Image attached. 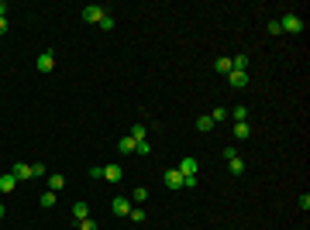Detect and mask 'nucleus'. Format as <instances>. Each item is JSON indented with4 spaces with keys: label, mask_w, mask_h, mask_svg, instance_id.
I'll use <instances>...</instances> for the list:
<instances>
[{
    "label": "nucleus",
    "mask_w": 310,
    "mask_h": 230,
    "mask_svg": "<svg viewBox=\"0 0 310 230\" xmlns=\"http://www.w3.org/2000/svg\"><path fill=\"white\" fill-rule=\"evenodd\" d=\"M14 185H17L14 175H0V193H14Z\"/></svg>",
    "instance_id": "obj_10"
},
{
    "label": "nucleus",
    "mask_w": 310,
    "mask_h": 230,
    "mask_svg": "<svg viewBox=\"0 0 310 230\" xmlns=\"http://www.w3.org/2000/svg\"><path fill=\"white\" fill-rule=\"evenodd\" d=\"M279 31H286V34H300V31H303V21H300L296 14H286V17L279 21Z\"/></svg>",
    "instance_id": "obj_1"
},
{
    "label": "nucleus",
    "mask_w": 310,
    "mask_h": 230,
    "mask_svg": "<svg viewBox=\"0 0 310 230\" xmlns=\"http://www.w3.org/2000/svg\"><path fill=\"white\" fill-rule=\"evenodd\" d=\"M80 230H100V227H97L93 220H80Z\"/></svg>",
    "instance_id": "obj_26"
},
{
    "label": "nucleus",
    "mask_w": 310,
    "mask_h": 230,
    "mask_svg": "<svg viewBox=\"0 0 310 230\" xmlns=\"http://www.w3.org/2000/svg\"><path fill=\"white\" fill-rule=\"evenodd\" d=\"M100 179H107V182H121V179H124V169H121L118 162H110V165H103Z\"/></svg>",
    "instance_id": "obj_2"
},
{
    "label": "nucleus",
    "mask_w": 310,
    "mask_h": 230,
    "mask_svg": "<svg viewBox=\"0 0 310 230\" xmlns=\"http://www.w3.org/2000/svg\"><path fill=\"white\" fill-rule=\"evenodd\" d=\"M118 151H124V155H135V151H138V141L128 134V138H121V144H118Z\"/></svg>",
    "instance_id": "obj_9"
},
{
    "label": "nucleus",
    "mask_w": 310,
    "mask_h": 230,
    "mask_svg": "<svg viewBox=\"0 0 310 230\" xmlns=\"http://www.w3.org/2000/svg\"><path fill=\"white\" fill-rule=\"evenodd\" d=\"M145 199H148V189L138 185V189H135V203H145Z\"/></svg>",
    "instance_id": "obj_23"
},
{
    "label": "nucleus",
    "mask_w": 310,
    "mask_h": 230,
    "mask_svg": "<svg viewBox=\"0 0 310 230\" xmlns=\"http://www.w3.org/2000/svg\"><path fill=\"white\" fill-rule=\"evenodd\" d=\"M166 185H169V189H183V175H179V169H169V172H166Z\"/></svg>",
    "instance_id": "obj_8"
},
{
    "label": "nucleus",
    "mask_w": 310,
    "mask_h": 230,
    "mask_svg": "<svg viewBox=\"0 0 310 230\" xmlns=\"http://www.w3.org/2000/svg\"><path fill=\"white\" fill-rule=\"evenodd\" d=\"M248 131H252V127H248V121L235 124V138H238V141H245V138H248Z\"/></svg>",
    "instance_id": "obj_14"
},
{
    "label": "nucleus",
    "mask_w": 310,
    "mask_h": 230,
    "mask_svg": "<svg viewBox=\"0 0 310 230\" xmlns=\"http://www.w3.org/2000/svg\"><path fill=\"white\" fill-rule=\"evenodd\" d=\"M231 172H235V175H245V162H241V158H231Z\"/></svg>",
    "instance_id": "obj_22"
},
{
    "label": "nucleus",
    "mask_w": 310,
    "mask_h": 230,
    "mask_svg": "<svg viewBox=\"0 0 310 230\" xmlns=\"http://www.w3.org/2000/svg\"><path fill=\"white\" fill-rule=\"evenodd\" d=\"M110 210L118 213V216H128V213H131V199H124V196H118V199H110Z\"/></svg>",
    "instance_id": "obj_6"
},
{
    "label": "nucleus",
    "mask_w": 310,
    "mask_h": 230,
    "mask_svg": "<svg viewBox=\"0 0 310 230\" xmlns=\"http://www.w3.org/2000/svg\"><path fill=\"white\" fill-rule=\"evenodd\" d=\"M231 69H241V72H248V55H235V59H231Z\"/></svg>",
    "instance_id": "obj_13"
},
{
    "label": "nucleus",
    "mask_w": 310,
    "mask_h": 230,
    "mask_svg": "<svg viewBox=\"0 0 310 230\" xmlns=\"http://www.w3.org/2000/svg\"><path fill=\"white\" fill-rule=\"evenodd\" d=\"M131 138H135V141H148V131H145V124H135V127H131Z\"/></svg>",
    "instance_id": "obj_15"
},
{
    "label": "nucleus",
    "mask_w": 310,
    "mask_h": 230,
    "mask_svg": "<svg viewBox=\"0 0 310 230\" xmlns=\"http://www.w3.org/2000/svg\"><path fill=\"white\" fill-rule=\"evenodd\" d=\"M231 117H235V121H238V124H241V121H245V117H248V107H235V110H231Z\"/></svg>",
    "instance_id": "obj_20"
},
{
    "label": "nucleus",
    "mask_w": 310,
    "mask_h": 230,
    "mask_svg": "<svg viewBox=\"0 0 310 230\" xmlns=\"http://www.w3.org/2000/svg\"><path fill=\"white\" fill-rule=\"evenodd\" d=\"M34 65H38V72H52V69H55V55H52V52H42Z\"/></svg>",
    "instance_id": "obj_5"
},
{
    "label": "nucleus",
    "mask_w": 310,
    "mask_h": 230,
    "mask_svg": "<svg viewBox=\"0 0 310 230\" xmlns=\"http://www.w3.org/2000/svg\"><path fill=\"white\" fill-rule=\"evenodd\" d=\"M7 28H11V24H7V17H0V34H7Z\"/></svg>",
    "instance_id": "obj_27"
},
{
    "label": "nucleus",
    "mask_w": 310,
    "mask_h": 230,
    "mask_svg": "<svg viewBox=\"0 0 310 230\" xmlns=\"http://www.w3.org/2000/svg\"><path fill=\"white\" fill-rule=\"evenodd\" d=\"M214 69H217V72H224V76H227V72H231V59H217V62H214Z\"/></svg>",
    "instance_id": "obj_21"
},
{
    "label": "nucleus",
    "mask_w": 310,
    "mask_h": 230,
    "mask_svg": "<svg viewBox=\"0 0 310 230\" xmlns=\"http://www.w3.org/2000/svg\"><path fill=\"white\" fill-rule=\"evenodd\" d=\"M107 11L100 7V4H90V7H83V21H90V24H100V17H103Z\"/></svg>",
    "instance_id": "obj_3"
},
{
    "label": "nucleus",
    "mask_w": 310,
    "mask_h": 230,
    "mask_svg": "<svg viewBox=\"0 0 310 230\" xmlns=\"http://www.w3.org/2000/svg\"><path fill=\"white\" fill-rule=\"evenodd\" d=\"M100 28H103V31H110V28H114V17H110V14H103V17H100Z\"/></svg>",
    "instance_id": "obj_24"
},
{
    "label": "nucleus",
    "mask_w": 310,
    "mask_h": 230,
    "mask_svg": "<svg viewBox=\"0 0 310 230\" xmlns=\"http://www.w3.org/2000/svg\"><path fill=\"white\" fill-rule=\"evenodd\" d=\"M62 185H66V179H62V175H49V189H52V193H59Z\"/></svg>",
    "instance_id": "obj_18"
},
{
    "label": "nucleus",
    "mask_w": 310,
    "mask_h": 230,
    "mask_svg": "<svg viewBox=\"0 0 310 230\" xmlns=\"http://www.w3.org/2000/svg\"><path fill=\"white\" fill-rule=\"evenodd\" d=\"M210 121H214V124H217V121H227V110H224V107H214V110H210Z\"/></svg>",
    "instance_id": "obj_19"
},
{
    "label": "nucleus",
    "mask_w": 310,
    "mask_h": 230,
    "mask_svg": "<svg viewBox=\"0 0 310 230\" xmlns=\"http://www.w3.org/2000/svg\"><path fill=\"white\" fill-rule=\"evenodd\" d=\"M0 220H4V203H0Z\"/></svg>",
    "instance_id": "obj_29"
},
{
    "label": "nucleus",
    "mask_w": 310,
    "mask_h": 230,
    "mask_svg": "<svg viewBox=\"0 0 310 230\" xmlns=\"http://www.w3.org/2000/svg\"><path fill=\"white\" fill-rule=\"evenodd\" d=\"M227 83L235 86V90H241V86H248V72H241V69H231L227 72Z\"/></svg>",
    "instance_id": "obj_4"
},
{
    "label": "nucleus",
    "mask_w": 310,
    "mask_h": 230,
    "mask_svg": "<svg viewBox=\"0 0 310 230\" xmlns=\"http://www.w3.org/2000/svg\"><path fill=\"white\" fill-rule=\"evenodd\" d=\"M38 203H42L45 210H49V206H55V193H52V189H45V193H42V199H38Z\"/></svg>",
    "instance_id": "obj_17"
},
{
    "label": "nucleus",
    "mask_w": 310,
    "mask_h": 230,
    "mask_svg": "<svg viewBox=\"0 0 310 230\" xmlns=\"http://www.w3.org/2000/svg\"><path fill=\"white\" fill-rule=\"evenodd\" d=\"M4 11H7V4H0V17H4Z\"/></svg>",
    "instance_id": "obj_28"
},
{
    "label": "nucleus",
    "mask_w": 310,
    "mask_h": 230,
    "mask_svg": "<svg viewBox=\"0 0 310 230\" xmlns=\"http://www.w3.org/2000/svg\"><path fill=\"white\" fill-rule=\"evenodd\" d=\"M148 151H152V144H148V141H138V151H135V155H148Z\"/></svg>",
    "instance_id": "obj_25"
},
{
    "label": "nucleus",
    "mask_w": 310,
    "mask_h": 230,
    "mask_svg": "<svg viewBox=\"0 0 310 230\" xmlns=\"http://www.w3.org/2000/svg\"><path fill=\"white\" fill-rule=\"evenodd\" d=\"M128 220H131V223H145V210H141V206H131Z\"/></svg>",
    "instance_id": "obj_16"
},
{
    "label": "nucleus",
    "mask_w": 310,
    "mask_h": 230,
    "mask_svg": "<svg viewBox=\"0 0 310 230\" xmlns=\"http://www.w3.org/2000/svg\"><path fill=\"white\" fill-rule=\"evenodd\" d=\"M11 175H14L17 182H21V179H24V182H28V179H34V175H31V165H24V162H17V165L11 169Z\"/></svg>",
    "instance_id": "obj_7"
},
{
    "label": "nucleus",
    "mask_w": 310,
    "mask_h": 230,
    "mask_svg": "<svg viewBox=\"0 0 310 230\" xmlns=\"http://www.w3.org/2000/svg\"><path fill=\"white\" fill-rule=\"evenodd\" d=\"M210 127H214V121H210V113H200V117H197V131H204V134H207Z\"/></svg>",
    "instance_id": "obj_12"
},
{
    "label": "nucleus",
    "mask_w": 310,
    "mask_h": 230,
    "mask_svg": "<svg viewBox=\"0 0 310 230\" xmlns=\"http://www.w3.org/2000/svg\"><path fill=\"white\" fill-rule=\"evenodd\" d=\"M72 216H76V220H90V206H86V203H76V206H72Z\"/></svg>",
    "instance_id": "obj_11"
}]
</instances>
